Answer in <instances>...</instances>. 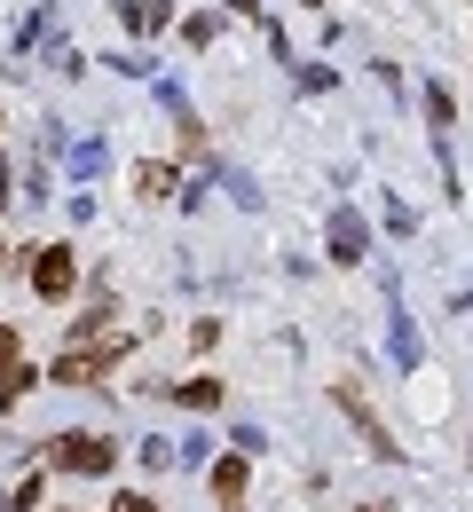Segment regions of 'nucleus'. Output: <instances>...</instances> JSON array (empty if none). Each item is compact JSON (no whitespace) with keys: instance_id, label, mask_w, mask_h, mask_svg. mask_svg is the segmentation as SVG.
Masks as SVG:
<instances>
[{"instance_id":"9","label":"nucleus","mask_w":473,"mask_h":512,"mask_svg":"<svg viewBox=\"0 0 473 512\" xmlns=\"http://www.w3.org/2000/svg\"><path fill=\"white\" fill-rule=\"evenodd\" d=\"M16 363H24V339H16V331H8V323H0V379H8V371H16Z\"/></svg>"},{"instance_id":"7","label":"nucleus","mask_w":473,"mask_h":512,"mask_svg":"<svg viewBox=\"0 0 473 512\" xmlns=\"http://www.w3.org/2000/svg\"><path fill=\"white\" fill-rule=\"evenodd\" d=\"M135 190L142 197H174V190H182V174H174L166 158H142V166H135Z\"/></svg>"},{"instance_id":"10","label":"nucleus","mask_w":473,"mask_h":512,"mask_svg":"<svg viewBox=\"0 0 473 512\" xmlns=\"http://www.w3.org/2000/svg\"><path fill=\"white\" fill-rule=\"evenodd\" d=\"M32 505H40V473H32V481H16V497H8L0 512H32Z\"/></svg>"},{"instance_id":"5","label":"nucleus","mask_w":473,"mask_h":512,"mask_svg":"<svg viewBox=\"0 0 473 512\" xmlns=\"http://www.w3.org/2000/svg\"><path fill=\"white\" fill-rule=\"evenodd\" d=\"M111 363H119V339H111L103 355H64L48 379H56V386H95V379H111Z\"/></svg>"},{"instance_id":"4","label":"nucleus","mask_w":473,"mask_h":512,"mask_svg":"<svg viewBox=\"0 0 473 512\" xmlns=\"http://www.w3.org/2000/svg\"><path fill=\"white\" fill-rule=\"evenodd\" d=\"M363 253H371V229H363L355 205H339V213H332V260H339V268H363Z\"/></svg>"},{"instance_id":"13","label":"nucleus","mask_w":473,"mask_h":512,"mask_svg":"<svg viewBox=\"0 0 473 512\" xmlns=\"http://www.w3.org/2000/svg\"><path fill=\"white\" fill-rule=\"evenodd\" d=\"M8 197H16V190H8V166H0V205H8Z\"/></svg>"},{"instance_id":"6","label":"nucleus","mask_w":473,"mask_h":512,"mask_svg":"<svg viewBox=\"0 0 473 512\" xmlns=\"http://www.w3.org/2000/svg\"><path fill=\"white\" fill-rule=\"evenodd\" d=\"M245 481H253V465H245V449H237V457H221V465H213V497H221V505H229V512L245 505Z\"/></svg>"},{"instance_id":"2","label":"nucleus","mask_w":473,"mask_h":512,"mask_svg":"<svg viewBox=\"0 0 473 512\" xmlns=\"http://www.w3.org/2000/svg\"><path fill=\"white\" fill-rule=\"evenodd\" d=\"M24 276H32V292H40V300H71L79 260H71V245H40V253L24 260Z\"/></svg>"},{"instance_id":"3","label":"nucleus","mask_w":473,"mask_h":512,"mask_svg":"<svg viewBox=\"0 0 473 512\" xmlns=\"http://www.w3.org/2000/svg\"><path fill=\"white\" fill-rule=\"evenodd\" d=\"M339 410H347V418L363 426V449H371V457H387V465H403V442H395V434H387V426H379V418L363 410V394H355V386H339Z\"/></svg>"},{"instance_id":"15","label":"nucleus","mask_w":473,"mask_h":512,"mask_svg":"<svg viewBox=\"0 0 473 512\" xmlns=\"http://www.w3.org/2000/svg\"><path fill=\"white\" fill-rule=\"evenodd\" d=\"M355 512H379V505H355Z\"/></svg>"},{"instance_id":"14","label":"nucleus","mask_w":473,"mask_h":512,"mask_svg":"<svg viewBox=\"0 0 473 512\" xmlns=\"http://www.w3.org/2000/svg\"><path fill=\"white\" fill-rule=\"evenodd\" d=\"M8 260H16V253H8V245H0V268H8Z\"/></svg>"},{"instance_id":"8","label":"nucleus","mask_w":473,"mask_h":512,"mask_svg":"<svg viewBox=\"0 0 473 512\" xmlns=\"http://www.w3.org/2000/svg\"><path fill=\"white\" fill-rule=\"evenodd\" d=\"M174 402H182V410H213L221 386H213V379H182V386H174Z\"/></svg>"},{"instance_id":"11","label":"nucleus","mask_w":473,"mask_h":512,"mask_svg":"<svg viewBox=\"0 0 473 512\" xmlns=\"http://www.w3.org/2000/svg\"><path fill=\"white\" fill-rule=\"evenodd\" d=\"M174 449H182V442H142V465H150V473H166V465H174Z\"/></svg>"},{"instance_id":"12","label":"nucleus","mask_w":473,"mask_h":512,"mask_svg":"<svg viewBox=\"0 0 473 512\" xmlns=\"http://www.w3.org/2000/svg\"><path fill=\"white\" fill-rule=\"evenodd\" d=\"M111 512H158V497H142V489H127V497H111Z\"/></svg>"},{"instance_id":"1","label":"nucleus","mask_w":473,"mask_h":512,"mask_svg":"<svg viewBox=\"0 0 473 512\" xmlns=\"http://www.w3.org/2000/svg\"><path fill=\"white\" fill-rule=\"evenodd\" d=\"M48 465L95 481V473H111V465H119V442H103V434H56V442H48Z\"/></svg>"}]
</instances>
